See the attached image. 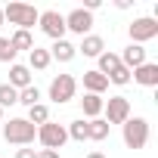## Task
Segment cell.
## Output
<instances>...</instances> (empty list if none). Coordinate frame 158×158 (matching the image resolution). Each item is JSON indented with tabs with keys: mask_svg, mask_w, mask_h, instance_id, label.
I'll return each instance as SVG.
<instances>
[{
	"mask_svg": "<svg viewBox=\"0 0 158 158\" xmlns=\"http://www.w3.org/2000/svg\"><path fill=\"white\" fill-rule=\"evenodd\" d=\"M102 96H96V93H84V99H81V112H84V121H93V118H99L102 115Z\"/></svg>",
	"mask_w": 158,
	"mask_h": 158,
	"instance_id": "cell-16",
	"label": "cell"
},
{
	"mask_svg": "<svg viewBox=\"0 0 158 158\" xmlns=\"http://www.w3.org/2000/svg\"><path fill=\"white\" fill-rule=\"evenodd\" d=\"M109 84H118V87H127V84H130V68H124V65H121V68H115V71L109 74Z\"/></svg>",
	"mask_w": 158,
	"mask_h": 158,
	"instance_id": "cell-26",
	"label": "cell"
},
{
	"mask_svg": "<svg viewBox=\"0 0 158 158\" xmlns=\"http://www.w3.org/2000/svg\"><path fill=\"white\" fill-rule=\"evenodd\" d=\"M87 158H106V155H102V152H90Z\"/></svg>",
	"mask_w": 158,
	"mask_h": 158,
	"instance_id": "cell-29",
	"label": "cell"
},
{
	"mask_svg": "<svg viewBox=\"0 0 158 158\" xmlns=\"http://www.w3.org/2000/svg\"><path fill=\"white\" fill-rule=\"evenodd\" d=\"M16 158H37V152H34V149H19Z\"/></svg>",
	"mask_w": 158,
	"mask_h": 158,
	"instance_id": "cell-27",
	"label": "cell"
},
{
	"mask_svg": "<svg viewBox=\"0 0 158 158\" xmlns=\"http://www.w3.org/2000/svg\"><path fill=\"white\" fill-rule=\"evenodd\" d=\"M0 121H3V109H0Z\"/></svg>",
	"mask_w": 158,
	"mask_h": 158,
	"instance_id": "cell-31",
	"label": "cell"
},
{
	"mask_svg": "<svg viewBox=\"0 0 158 158\" xmlns=\"http://www.w3.org/2000/svg\"><path fill=\"white\" fill-rule=\"evenodd\" d=\"M6 106H19V90H13L10 84H0V109Z\"/></svg>",
	"mask_w": 158,
	"mask_h": 158,
	"instance_id": "cell-24",
	"label": "cell"
},
{
	"mask_svg": "<svg viewBox=\"0 0 158 158\" xmlns=\"http://www.w3.org/2000/svg\"><path fill=\"white\" fill-rule=\"evenodd\" d=\"M3 139L25 149V146H31L37 139V127L28 124L25 118H10V121H3Z\"/></svg>",
	"mask_w": 158,
	"mask_h": 158,
	"instance_id": "cell-2",
	"label": "cell"
},
{
	"mask_svg": "<svg viewBox=\"0 0 158 158\" xmlns=\"http://www.w3.org/2000/svg\"><path fill=\"white\" fill-rule=\"evenodd\" d=\"M118 59H121V65H124V68H130V71H133V68H139L143 62H149V59H146V47H139V44H127V47H124V53H121Z\"/></svg>",
	"mask_w": 158,
	"mask_h": 158,
	"instance_id": "cell-11",
	"label": "cell"
},
{
	"mask_svg": "<svg viewBox=\"0 0 158 158\" xmlns=\"http://www.w3.org/2000/svg\"><path fill=\"white\" fill-rule=\"evenodd\" d=\"M74 93H77V81H74L71 74H56L53 81H50V99H53L56 106L71 102V99H74Z\"/></svg>",
	"mask_w": 158,
	"mask_h": 158,
	"instance_id": "cell-7",
	"label": "cell"
},
{
	"mask_svg": "<svg viewBox=\"0 0 158 158\" xmlns=\"http://www.w3.org/2000/svg\"><path fill=\"white\" fill-rule=\"evenodd\" d=\"M109 136V124L102 121V118H93V121H87V139H93V143H102Z\"/></svg>",
	"mask_w": 158,
	"mask_h": 158,
	"instance_id": "cell-20",
	"label": "cell"
},
{
	"mask_svg": "<svg viewBox=\"0 0 158 158\" xmlns=\"http://www.w3.org/2000/svg\"><path fill=\"white\" fill-rule=\"evenodd\" d=\"M16 56H19V53L10 47V37H3V34H0V62L13 65V62H16Z\"/></svg>",
	"mask_w": 158,
	"mask_h": 158,
	"instance_id": "cell-25",
	"label": "cell"
},
{
	"mask_svg": "<svg viewBox=\"0 0 158 158\" xmlns=\"http://www.w3.org/2000/svg\"><path fill=\"white\" fill-rule=\"evenodd\" d=\"M37 25H40V31H44L50 40H65V16H62V13L44 10V13L37 16Z\"/></svg>",
	"mask_w": 158,
	"mask_h": 158,
	"instance_id": "cell-8",
	"label": "cell"
},
{
	"mask_svg": "<svg viewBox=\"0 0 158 158\" xmlns=\"http://www.w3.org/2000/svg\"><path fill=\"white\" fill-rule=\"evenodd\" d=\"M84 90H87V93H96V96H102V93L109 90V77H106V74H99L96 68L84 71Z\"/></svg>",
	"mask_w": 158,
	"mask_h": 158,
	"instance_id": "cell-13",
	"label": "cell"
},
{
	"mask_svg": "<svg viewBox=\"0 0 158 158\" xmlns=\"http://www.w3.org/2000/svg\"><path fill=\"white\" fill-rule=\"evenodd\" d=\"M28 124H34V127H40V124H47L50 121V109L44 106V102H37V106H31L28 109V118H25Z\"/></svg>",
	"mask_w": 158,
	"mask_h": 158,
	"instance_id": "cell-21",
	"label": "cell"
},
{
	"mask_svg": "<svg viewBox=\"0 0 158 158\" xmlns=\"http://www.w3.org/2000/svg\"><path fill=\"white\" fill-rule=\"evenodd\" d=\"M93 28V13H87L84 6H74L68 16H65V31L77 34V37H87Z\"/></svg>",
	"mask_w": 158,
	"mask_h": 158,
	"instance_id": "cell-9",
	"label": "cell"
},
{
	"mask_svg": "<svg viewBox=\"0 0 158 158\" xmlns=\"http://www.w3.org/2000/svg\"><path fill=\"white\" fill-rule=\"evenodd\" d=\"M121 136H124V146H127V149H133V152H136V149H146V143H149V121L139 118V115H136V118L130 115V118L121 124Z\"/></svg>",
	"mask_w": 158,
	"mask_h": 158,
	"instance_id": "cell-3",
	"label": "cell"
},
{
	"mask_svg": "<svg viewBox=\"0 0 158 158\" xmlns=\"http://www.w3.org/2000/svg\"><path fill=\"white\" fill-rule=\"evenodd\" d=\"M77 53L96 59L99 53H106V40H102L99 34H87V37H81V47H77Z\"/></svg>",
	"mask_w": 158,
	"mask_h": 158,
	"instance_id": "cell-15",
	"label": "cell"
},
{
	"mask_svg": "<svg viewBox=\"0 0 158 158\" xmlns=\"http://www.w3.org/2000/svg\"><path fill=\"white\" fill-rule=\"evenodd\" d=\"M13 90H25V87H31V68L28 65H22V62H13L10 65V81H6Z\"/></svg>",
	"mask_w": 158,
	"mask_h": 158,
	"instance_id": "cell-12",
	"label": "cell"
},
{
	"mask_svg": "<svg viewBox=\"0 0 158 158\" xmlns=\"http://www.w3.org/2000/svg\"><path fill=\"white\" fill-rule=\"evenodd\" d=\"M40 102V90L31 84V87H25V90H19V106H25V109H31V106H37Z\"/></svg>",
	"mask_w": 158,
	"mask_h": 158,
	"instance_id": "cell-23",
	"label": "cell"
},
{
	"mask_svg": "<svg viewBox=\"0 0 158 158\" xmlns=\"http://www.w3.org/2000/svg\"><path fill=\"white\" fill-rule=\"evenodd\" d=\"M102 121L112 127V124H124L130 115H133V109H130V99L127 96H109L106 102H102Z\"/></svg>",
	"mask_w": 158,
	"mask_h": 158,
	"instance_id": "cell-5",
	"label": "cell"
},
{
	"mask_svg": "<svg viewBox=\"0 0 158 158\" xmlns=\"http://www.w3.org/2000/svg\"><path fill=\"white\" fill-rule=\"evenodd\" d=\"M37 158H59V152H53V149H40Z\"/></svg>",
	"mask_w": 158,
	"mask_h": 158,
	"instance_id": "cell-28",
	"label": "cell"
},
{
	"mask_svg": "<svg viewBox=\"0 0 158 158\" xmlns=\"http://www.w3.org/2000/svg\"><path fill=\"white\" fill-rule=\"evenodd\" d=\"M65 133H68V139H74V143H84V139H87V121H84V118L71 121V124L65 127Z\"/></svg>",
	"mask_w": 158,
	"mask_h": 158,
	"instance_id": "cell-22",
	"label": "cell"
},
{
	"mask_svg": "<svg viewBox=\"0 0 158 158\" xmlns=\"http://www.w3.org/2000/svg\"><path fill=\"white\" fill-rule=\"evenodd\" d=\"M10 47L16 50V53H22V50H34V37H31V31H13V37H10Z\"/></svg>",
	"mask_w": 158,
	"mask_h": 158,
	"instance_id": "cell-19",
	"label": "cell"
},
{
	"mask_svg": "<svg viewBox=\"0 0 158 158\" xmlns=\"http://www.w3.org/2000/svg\"><path fill=\"white\" fill-rule=\"evenodd\" d=\"M37 16H40V10H34L31 3H10V6H3V22L16 25V31H31L37 25Z\"/></svg>",
	"mask_w": 158,
	"mask_h": 158,
	"instance_id": "cell-1",
	"label": "cell"
},
{
	"mask_svg": "<svg viewBox=\"0 0 158 158\" xmlns=\"http://www.w3.org/2000/svg\"><path fill=\"white\" fill-rule=\"evenodd\" d=\"M77 56V47L71 44V40H53V47H50V59H56V62H71Z\"/></svg>",
	"mask_w": 158,
	"mask_h": 158,
	"instance_id": "cell-14",
	"label": "cell"
},
{
	"mask_svg": "<svg viewBox=\"0 0 158 158\" xmlns=\"http://www.w3.org/2000/svg\"><path fill=\"white\" fill-rule=\"evenodd\" d=\"M0 28H3V10H0Z\"/></svg>",
	"mask_w": 158,
	"mask_h": 158,
	"instance_id": "cell-30",
	"label": "cell"
},
{
	"mask_svg": "<svg viewBox=\"0 0 158 158\" xmlns=\"http://www.w3.org/2000/svg\"><path fill=\"white\" fill-rule=\"evenodd\" d=\"M96 62H99V65H96V71H99V74H106V77H109L115 68H121V59H118V53H112V50L99 53V56H96Z\"/></svg>",
	"mask_w": 158,
	"mask_h": 158,
	"instance_id": "cell-18",
	"label": "cell"
},
{
	"mask_svg": "<svg viewBox=\"0 0 158 158\" xmlns=\"http://www.w3.org/2000/svg\"><path fill=\"white\" fill-rule=\"evenodd\" d=\"M50 62H53V59H50V50H44V47L34 44V50L28 53V68H31V71H47Z\"/></svg>",
	"mask_w": 158,
	"mask_h": 158,
	"instance_id": "cell-17",
	"label": "cell"
},
{
	"mask_svg": "<svg viewBox=\"0 0 158 158\" xmlns=\"http://www.w3.org/2000/svg\"><path fill=\"white\" fill-rule=\"evenodd\" d=\"M37 139H40V146H44V149H53V152H59V149L68 143L65 124H56V121H47V124H40V127H37Z\"/></svg>",
	"mask_w": 158,
	"mask_h": 158,
	"instance_id": "cell-6",
	"label": "cell"
},
{
	"mask_svg": "<svg viewBox=\"0 0 158 158\" xmlns=\"http://www.w3.org/2000/svg\"><path fill=\"white\" fill-rule=\"evenodd\" d=\"M127 34H130V44H149V40H155L158 37V19H152V16H139V19H133L130 25H127Z\"/></svg>",
	"mask_w": 158,
	"mask_h": 158,
	"instance_id": "cell-4",
	"label": "cell"
},
{
	"mask_svg": "<svg viewBox=\"0 0 158 158\" xmlns=\"http://www.w3.org/2000/svg\"><path fill=\"white\" fill-rule=\"evenodd\" d=\"M130 81H136L139 87H158V62H143L139 68H133Z\"/></svg>",
	"mask_w": 158,
	"mask_h": 158,
	"instance_id": "cell-10",
	"label": "cell"
}]
</instances>
